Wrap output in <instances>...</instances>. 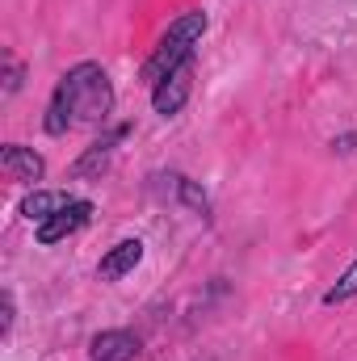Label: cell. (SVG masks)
<instances>
[{"mask_svg":"<svg viewBox=\"0 0 357 361\" xmlns=\"http://www.w3.org/2000/svg\"><path fill=\"white\" fill-rule=\"evenodd\" d=\"M139 261H143V240H118V244L97 261V277H101V281H122L126 273H135Z\"/></svg>","mask_w":357,"mask_h":361,"instance_id":"ba28073f","label":"cell"},{"mask_svg":"<svg viewBox=\"0 0 357 361\" xmlns=\"http://www.w3.org/2000/svg\"><path fill=\"white\" fill-rule=\"evenodd\" d=\"M13 332V294L4 290V336Z\"/></svg>","mask_w":357,"mask_h":361,"instance_id":"7c38bea8","label":"cell"},{"mask_svg":"<svg viewBox=\"0 0 357 361\" xmlns=\"http://www.w3.org/2000/svg\"><path fill=\"white\" fill-rule=\"evenodd\" d=\"M0 169H4L8 180L34 185V189H38V180L47 177V160H42L34 147H21V143H4V147H0Z\"/></svg>","mask_w":357,"mask_h":361,"instance_id":"5b68a950","label":"cell"},{"mask_svg":"<svg viewBox=\"0 0 357 361\" xmlns=\"http://www.w3.org/2000/svg\"><path fill=\"white\" fill-rule=\"evenodd\" d=\"M193 63H198V59L181 63L177 72H169V76L152 89V109H156L160 118H177L181 109H185V101H189V92H193Z\"/></svg>","mask_w":357,"mask_h":361,"instance_id":"3957f363","label":"cell"},{"mask_svg":"<svg viewBox=\"0 0 357 361\" xmlns=\"http://www.w3.org/2000/svg\"><path fill=\"white\" fill-rule=\"evenodd\" d=\"M353 298H357V261L324 290V307H341V302H353Z\"/></svg>","mask_w":357,"mask_h":361,"instance_id":"30bf717a","label":"cell"},{"mask_svg":"<svg viewBox=\"0 0 357 361\" xmlns=\"http://www.w3.org/2000/svg\"><path fill=\"white\" fill-rule=\"evenodd\" d=\"M89 357L92 361H135L139 357V336L126 332V328L97 332V336L89 341Z\"/></svg>","mask_w":357,"mask_h":361,"instance_id":"52a82bcc","label":"cell"},{"mask_svg":"<svg viewBox=\"0 0 357 361\" xmlns=\"http://www.w3.org/2000/svg\"><path fill=\"white\" fill-rule=\"evenodd\" d=\"M206 13L202 8H189V13H181L177 21L164 30V38L156 42V51H152V59L143 63V85H160L169 72H177L181 63H189V59H198V42H202V34H206Z\"/></svg>","mask_w":357,"mask_h":361,"instance_id":"7a4b0ae2","label":"cell"},{"mask_svg":"<svg viewBox=\"0 0 357 361\" xmlns=\"http://www.w3.org/2000/svg\"><path fill=\"white\" fill-rule=\"evenodd\" d=\"M21 76H25V68L8 55V76H4V97H13V92L21 89Z\"/></svg>","mask_w":357,"mask_h":361,"instance_id":"8fae6325","label":"cell"},{"mask_svg":"<svg viewBox=\"0 0 357 361\" xmlns=\"http://www.w3.org/2000/svg\"><path fill=\"white\" fill-rule=\"evenodd\" d=\"M92 223V202L89 197H72L59 214H51L47 223H38V244H59L76 231H85Z\"/></svg>","mask_w":357,"mask_h":361,"instance_id":"277c9868","label":"cell"},{"mask_svg":"<svg viewBox=\"0 0 357 361\" xmlns=\"http://www.w3.org/2000/svg\"><path fill=\"white\" fill-rule=\"evenodd\" d=\"M68 202H72V193H59V189H30V193L21 197V206H17V210L38 227V223H47L51 214H59Z\"/></svg>","mask_w":357,"mask_h":361,"instance_id":"9c48e42d","label":"cell"},{"mask_svg":"<svg viewBox=\"0 0 357 361\" xmlns=\"http://www.w3.org/2000/svg\"><path fill=\"white\" fill-rule=\"evenodd\" d=\"M109 114H114V85H109L101 63L85 59L59 76V85L47 101L42 126H47V135L59 139L68 130H80V126H105Z\"/></svg>","mask_w":357,"mask_h":361,"instance_id":"6da1fadb","label":"cell"},{"mask_svg":"<svg viewBox=\"0 0 357 361\" xmlns=\"http://www.w3.org/2000/svg\"><path fill=\"white\" fill-rule=\"evenodd\" d=\"M126 130H131L126 122H122V126H114V130H105V135H101V139L92 143L89 152H85V156H80V160L72 164V177H76V180H85V177H101V173H105V164L114 160V147H118V143L126 139Z\"/></svg>","mask_w":357,"mask_h":361,"instance_id":"8992f818","label":"cell"}]
</instances>
